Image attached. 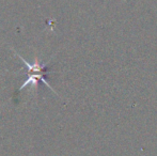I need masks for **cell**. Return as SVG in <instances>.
I'll use <instances>...</instances> for the list:
<instances>
[{"instance_id": "obj_1", "label": "cell", "mask_w": 157, "mask_h": 156, "mask_svg": "<svg viewBox=\"0 0 157 156\" xmlns=\"http://www.w3.org/2000/svg\"><path fill=\"white\" fill-rule=\"evenodd\" d=\"M16 55L18 56V58L21 59V61L26 65V67H27V70H28V78L26 79L25 82L21 86L19 90H24V89H26V88H28V87H30L32 90L33 89L36 90L37 89V82H39V81H42V82H43L47 88H49V89L52 90V91L54 92L56 95H58V93H57V92L52 89V86H50L45 79V76L47 75V73H48L47 65L49 64V62L41 63L39 61V59L35 58L34 62L29 63V62H27V61H26L23 57L19 56L18 54H16Z\"/></svg>"}]
</instances>
